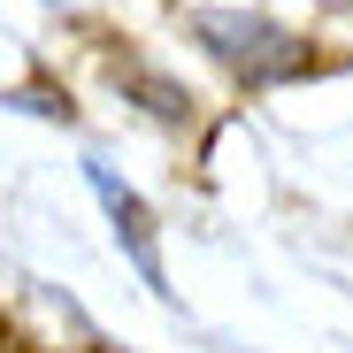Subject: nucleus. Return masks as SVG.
Returning <instances> with one entry per match:
<instances>
[{"instance_id": "obj_3", "label": "nucleus", "mask_w": 353, "mask_h": 353, "mask_svg": "<svg viewBox=\"0 0 353 353\" xmlns=\"http://www.w3.org/2000/svg\"><path fill=\"white\" fill-rule=\"evenodd\" d=\"M108 70H115V85H131V92H139V108L154 115V123H192V100H185V85H169L161 70H146L139 54H115Z\"/></svg>"}, {"instance_id": "obj_1", "label": "nucleus", "mask_w": 353, "mask_h": 353, "mask_svg": "<svg viewBox=\"0 0 353 353\" xmlns=\"http://www.w3.org/2000/svg\"><path fill=\"white\" fill-rule=\"evenodd\" d=\"M185 31L200 39L208 62H223L246 92H269V85H292V77L315 70V46L300 31H284L269 16H246V8H192Z\"/></svg>"}, {"instance_id": "obj_2", "label": "nucleus", "mask_w": 353, "mask_h": 353, "mask_svg": "<svg viewBox=\"0 0 353 353\" xmlns=\"http://www.w3.org/2000/svg\"><path fill=\"white\" fill-rule=\"evenodd\" d=\"M85 185H92V200L108 208V230H115V246L131 254L139 284L169 300V269H161V239H154V208H146V200H139V192H131V185H123V176H115L100 154L85 161Z\"/></svg>"}]
</instances>
